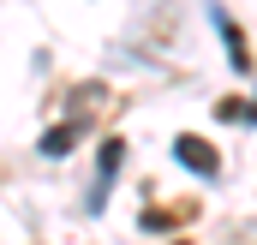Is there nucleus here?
<instances>
[{
  "label": "nucleus",
  "instance_id": "4",
  "mask_svg": "<svg viewBox=\"0 0 257 245\" xmlns=\"http://www.w3.org/2000/svg\"><path fill=\"white\" fill-rule=\"evenodd\" d=\"M78 132H84V120H66V126H48V132H42V144H36V150H42V156H66V150H72V138H78Z\"/></svg>",
  "mask_w": 257,
  "mask_h": 245
},
{
  "label": "nucleus",
  "instance_id": "5",
  "mask_svg": "<svg viewBox=\"0 0 257 245\" xmlns=\"http://www.w3.org/2000/svg\"><path fill=\"white\" fill-rule=\"evenodd\" d=\"M215 114H221V120H245V126H251V120H257V102H221Z\"/></svg>",
  "mask_w": 257,
  "mask_h": 245
},
{
  "label": "nucleus",
  "instance_id": "2",
  "mask_svg": "<svg viewBox=\"0 0 257 245\" xmlns=\"http://www.w3.org/2000/svg\"><path fill=\"white\" fill-rule=\"evenodd\" d=\"M120 156H126V144H120V138H102V156H96V197H90V209L108 203V185H114V174H120Z\"/></svg>",
  "mask_w": 257,
  "mask_h": 245
},
{
  "label": "nucleus",
  "instance_id": "1",
  "mask_svg": "<svg viewBox=\"0 0 257 245\" xmlns=\"http://www.w3.org/2000/svg\"><path fill=\"white\" fill-rule=\"evenodd\" d=\"M174 162H180V168H192L197 180H215V168H221V156H215L203 138H192V132H180V138H174Z\"/></svg>",
  "mask_w": 257,
  "mask_h": 245
},
{
  "label": "nucleus",
  "instance_id": "3",
  "mask_svg": "<svg viewBox=\"0 0 257 245\" xmlns=\"http://www.w3.org/2000/svg\"><path fill=\"white\" fill-rule=\"evenodd\" d=\"M209 18H215V30H221V42H227V60H233V72H251V48H245V36H239V24H233V18H227L221 6H215Z\"/></svg>",
  "mask_w": 257,
  "mask_h": 245
}]
</instances>
